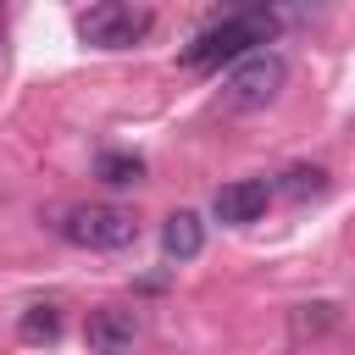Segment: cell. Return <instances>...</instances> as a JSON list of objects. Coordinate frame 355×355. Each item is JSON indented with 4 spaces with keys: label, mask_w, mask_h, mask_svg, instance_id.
<instances>
[{
    "label": "cell",
    "mask_w": 355,
    "mask_h": 355,
    "mask_svg": "<svg viewBox=\"0 0 355 355\" xmlns=\"http://www.w3.org/2000/svg\"><path fill=\"white\" fill-rule=\"evenodd\" d=\"M266 200H272L266 178H239V183H222V189H216L211 211H216L222 227H250V222L266 211Z\"/></svg>",
    "instance_id": "cell-6"
},
{
    "label": "cell",
    "mask_w": 355,
    "mask_h": 355,
    "mask_svg": "<svg viewBox=\"0 0 355 355\" xmlns=\"http://www.w3.org/2000/svg\"><path fill=\"white\" fill-rule=\"evenodd\" d=\"M277 33V11L266 6H244V11H227L222 22L200 28L189 44H183V67L189 72H216L222 61H239V55H255V44H272Z\"/></svg>",
    "instance_id": "cell-1"
},
{
    "label": "cell",
    "mask_w": 355,
    "mask_h": 355,
    "mask_svg": "<svg viewBox=\"0 0 355 355\" xmlns=\"http://www.w3.org/2000/svg\"><path fill=\"white\" fill-rule=\"evenodd\" d=\"M61 233H67L78 250H128V244L139 239V222H133V211H122V205H78V211H67Z\"/></svg>",
    "instance_id": "cell-4"
},
{
    "label": "cell",
    "mask_w": 355,
    "mask_h": 355,
    "mask_svg": "<svg viewBox=\"0 0 355 355\" xmlns=\"http://www.w3.org/2000/svg\"><path fill=\"white\" fill-rule=\"evenodd\" d=\"M283 78H288V61L277 50H255V55H244L222 78V105L227 111H255V105H266L283 89Z\"/></svg>",
    "instance_id": "cell-3"
},
{
    "label": "cell",
    "mask_w": 355,
    "mask_h": 355,
    "mask_svg": "<svg viewBox=\"0 0 355 355\" xmlns=\"http://www.w3.org/2000/svg\"><path fill=\"white\" fill-rule=\"evenodd\" d=\"M17 333H22L28 344H55V338H61V305H28V311L17 316Z\"/></svg>",
    "instance_id": "cell-9"
},
{
    "label": "cell",
    "mask_w": 355,
    "mask_h": 355,
    "mask_svg": "<svg viewBox=\"0 0 355 355\" xmlns=\"http://www.w3.org/2000/svg\"><path fill=\"white\" fill-rule=\"evenodd\" d=\"M161 250H166V261H194L205 250V222L194 211H172L161 222Z\"/></svg>",
    "instance_id": "cell-7"
},
{
    "label": "cell",
    "mask_w": 355,
    "mask_h": 355,
    "mask_svg": "<svg viewBox=\"0 0 355 355\" xmlns=\"http://www.w3.org/2000/svg\"><path fill=\"white\" fill-rule=\"evenodd\" d=\"M283 194H294V200H322V194H327V172H322V166H294V172H283Z\"/></svg>",
    "instance_id": "cell-10"
},
{
    "label": "cell",
    "mask_w": 355,
    "mask_h": 355,
    "mask_svg": "<svg viewBox=\"0 0 355 355\" xmlns=\"http://www.w3.org/2000/svg\"><path fill=\"white\" fill-rule=\"evenodd\" d=\"M83 338H89L94 355H133V344H139V316H133L128 305H100V311H89Z\"/></svg>",
    "instance_id": "cell-5"
},
{
    "label": "cell",
    "mask_w": 355,
    "mask_h": 355,
    "mask_svg": "<svg viewBox=\"0 0 355 355\" xmlns=\"http://www.w3.org/2000/svg\"><path fill=\"white\" fill-rule=\"evenodd\" d=\"M94 178L111 183V189H128V183L144 178V161H139L133 150H100V155H94Z\"/></svg>",
    "instance_id": "cell-8"
},
{
    "label": "cell",
    "mask_w": 355,
    "mask_h": 355,
    "mask_svg": "<svg viewBox=\"0 0 355 355\" xmlns=\"http://www.w3.org/2000/svg\"><path fill=\"white\" fill-rule=\"evenodd\" d=\"M150 28H155V11H150V6H122V0H100V6H89V11L78 17L83 44H94V50H128V44H139Z\"/></svg>",
    "instance_id": "cell-2"
}]
</instances>
